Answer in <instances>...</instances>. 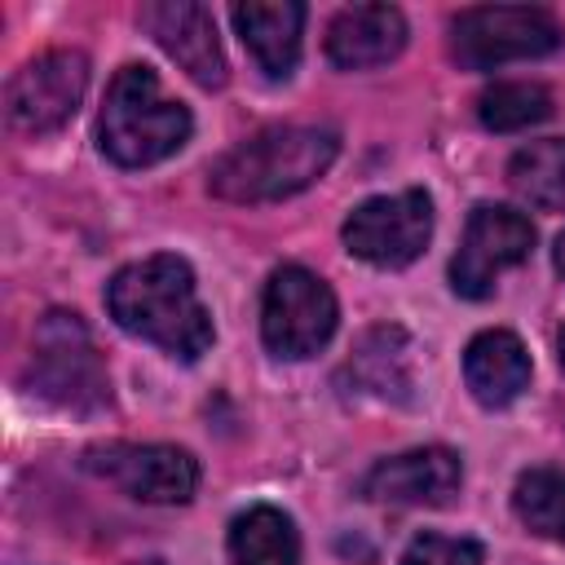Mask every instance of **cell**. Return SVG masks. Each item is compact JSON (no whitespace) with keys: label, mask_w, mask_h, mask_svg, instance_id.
Instances as JSON below:
<instances>
[{"label":"cell","mask_w":565,"mask_h":565,"mask_svg":"<svg viewBox=\"0 0 565 565\" xmlns=\"http://www.w3.org/2000/svg\"><path fill=\"white\" fill-rule=\"evenodd\" d=\"M234 31L256 57V66L269 79H287L300 62V26H305V4L296 0H247L234 4Z\"/></svg>","instance_id":"14"},{"label":"cell","mask_w":565,"mask_h":565,"mask_svg":"<svg viewBox=\"0 0 565 565\" xmlns=\"http://www.w3.org/2000/svg\"><path fill=\"white\" fill-rule=\"evenodd\" d=\"M516 521L552 543H565V472L561 468H525L512 486Z\"/></svg>","instance_id":"19"},{"label":"cell","mask_w":565,"mask_h":565,"mask_svg":"<svg viewBox=\"0 0 565 565\" xmlns=\"http://www.w3.org/2000/svg\"><path fill=\"white\" fill-rule=\"evenodd\" d=\"M556 269H561V278H565V234L556 238Z\"/></svg>","instance_id":"22"},{"label":"cell","mask_w":565,"mask_h":565,"mask_svg":"<svg viewBox=\"0 0 565 565\" xmlns=\"http://www.w3.org/2000/svg\"><path fill=\"white\" fill-rule=\"evenodd\" d=\"M31 388L62 411H97L110 402L106 366L75 313H49L35 331Z\"/></svg>","instance_id":"5"},{"label":"cell","mask_w":565,"mask_h":565,"mask_svg":"<svg viewBox=\"0 0 565 565\" xmlns=\"http://www.w3.org/2000/svg\"><path fill=\"white\" fill-rule=\"evenodd\" d=\"M84 468L93 477H106L119 486L128 499L141 503H185L199 486V463L181 446H159V441H106L84 450Z\"/></svg>","instance_id":"9"},{"label":"cell","mask_w":565,"mask_h":565,"mask_svg":"<svg viewBox=\"0 0 565 565\" xmlns=\"http://www.w3.org/2000/svg\"><path fill=\"white\" fill-rule=\"evenodd\" d=\"M190 110L163 93L159 75L141 62L115 71L97 119V146L119 168H150L190 141Z\"/></svg>","instance_id":"3"},{"label":"cell","mask_w":565,"mask_h":565,"mask_svg":"<svg viewBox=\"0 0 565 565\" xmlns=\"http://www.w3.org/2000/svg\"><path fill=\"white\" fill-rule=\"evenodd\" d=\"M463 380L472 388V397L490 411L516 402L530 384V353L525 344L503 331V327H490V331H477L463 349Z\"/></svg>","instance_id":"15"},{"label":"cell","mask_w":565,"mask_h":565,"mask_svg":"<svg viewBox=\"0 0 565 565\" xmlns=\"http://www.w3.org/2000/svg\"><path fill=\"white\" fill-rule=\"evenodd\" d=\"M428 238H433V199L424 190L366 199L344 221V247L375 269L411 265L428 247Z\"/></svg>","instance_id":"7"},{"label":"cell","mask_w":565,"mask_h":565,"mask_svg":"<svg viewBox=\"0 0 565 565\" xmlns=\"http://www.w3.org/2000/svg\"><path fill=\"white\" fill-rule=\"evenodd\" d=\"M463 468L459 455L446 446H419V450H402L393 459H380L366 481L362 494L375 503H402V508H441L459 494Z\"/></svg>","instance_id":"12"},{"label":"cell","mask_w":565,"mask_h":565,"mask_svg":"<svg viewBox=\"0 0 565 565\" xmlns=\"http://www.w3.org/2000/svg\"><path fill=\"white\" fill-rule=\"evenodd\" d=\"M406 44V18L393 4H349L327 26V57L340 71L384 66Z\"/></svg>","instance_id":"13"},{"label":"cell","mask_w":565,"mask_h":565,"mask_svg":"<svg viewBox=\"0 0 565 565\" xmlns=\"http://www.w3.org/2000/svg\"><path fill=\"white\" fill-rule=\"evenodd\" d=\"M230 565H300V539L287 512L256 503L230 521Z\"/></svg>","instance_id":"16"},{"label":"cell","mask_w":565,"mask_h":565,"mask_svg":"<svg viewBox=\"0 0 565 565\" xmlns=\"http://www.w3.org/2000/svg\"><path fill=\"white\" fill-rule=\"evenodd\" d=\"M556 349H561V366H565V331L556 335Z\"/></svg>","instance_id":"23"},{"label":"cell","mask_w":565,"mask_h":565,"mask_svg":"<svg viewBox=\"0 0 565 565\" xmlns=\"http://www.w3.org/2000/svg\"><path fill=\"white\" fill-rule=\"evenodd\" d=\"M106 309L128 335L181 362L203 358L212 344V318L199 300L194 269L181 256L159 252L137 265H124L106 282Z\"/></svg>","instance_id":"1"},{"label":"cell","mask_w":565,"mask_h":565,"mask_svg":"<svg viewBox=\"0 0 565 565\" xmlns=\"http://www.w3.org/2000/svg\"><path fill=\"white\" fill-rule=\"evenodd\" d=\"M340 137L331 128H260L243 146H234L216 168L207 172V185L225 203H278L287 194H300L335 163Z\"/></svg>","instance_id":"2"},{"label":"cell","mask_w":565,"mask_h":565,"mask_svg":"<svg viewBox=\"0 0 565 565\" xmlns=\"http://www.w3.org/2000/svg\"><path fill=\"white\" fill-rule=\"evenodd\" d=\"M402 565H481V543L450 534H419L402 552Z\"/></svg>","instance_id":"21"},{"label":"cell","mask_w":565,"mask_h":565,"mask_svg":"<svg viewBox=\"0 0 565 565\" xmlns=\"http://www.w3.org/2000/svg\"><path fill=\"white\" fill-rule=\"evenodd\" d=\"M561 40H565L561 22L539 4H481V9H463L450 22L455 62L468 71H494L503 62L543 57L561 49Z\"/></svg>","instance_id":"4"},{"label":"cell","mask_w":565,"mask_h":565,"mask_svg":"<svg viewBox=\"0 0 565 565\" xmlns=\"http://www.w3.org/2000/svg\"><path fill=\"white\" fill-rule=\"evenodd\" d=\"M335 296L305 265H282L269 274L260 296V340L274 358H309L335 331Z\"/></svg>","instance_id":"6"},{"label":"cell","mask_w":565,"mask_h":565,"mask_svg":"<svg viewBox=\"0 0 565 565\" xmlns=\"http://www.w3.org/2000/svg\"><path fill=\"white\" fill-rule=\"evenodd\" d=\"M508 185L543 212H565V137L521 146L508 163Z\"/></svg>","instance_id":"18"},{"label":"cell","mask_w":565,"mask_h":565,"mask_svg":"<svg viewBox=\"0 0 565 565\" xmlns=\"http://www.w3.org/2000/svg\"><path fill=\"white\" fill-rule=\"evenodd\" d=\"M534 247V225L530 216L499 207V203H481L468 225H463V243L450 260V287L463 300H486L494 291V278L512 265H521Z\"/></svg>","instance_id":"10"},{"label":"cell","mask_w":565,"mask_h":565,"mask_svg":"<svg viewBox=\"0 0 565 565\" xmlns=\"http://www.w3.org/2000/svg\"><path fill=\"white\" fill-rule=\"evenodd\" d=\"M88 88V57L75 49H53L31 57L4 88V115L18 132L44 137L57 132L84 102Z\"/></svg>","instance_id":"8"},{"label":"cell","mask_w":565,"mask_h":565,"mask_svg":"<svg viewBox=\"0 0 565 565\" xmlns=\"http://www.w3.org/2000/svg\"><path fill=\"white\" fill-rule=\"evenodd\" d=\"M349 375L362 384V393L406 402V393H411V344H406V331L402 327L366 331L358 353H353V362H349Z\"/></svg>","instance_id":"17"},{"label":"cell","mask_w":565,"mask_h":565,"mask_svg":"<svg viewBox=\"0 0 565 565\" xmlns=\"http://www.w3.org/2000/svg\"><path fill=\"white\" fill-rule=\"evenodd\" d=\"M132 565H163V561H132Z\"/></svg>","instance_id":"24"},{"label":"cell","mask_w":565,"mask_h":565,"mask_svg":"<svg viewBox=\"0 0 565 565\" xmlns=\"http://www.w3.org/2000/svg\"><path fill=\"white\" fill-rule=\"evenodd\" d=\"M547 115H552V93L530 79H503L477 97V119L490 132H521L543 124Z\"/></svg>","instance_id":"20"},{"label":"cell","mask_w":565,"mask_h":565,"mask_svg":"<svg viewBox=\"0 0 565 565\" xmlns=\"http://www.w3.org/2000/svg\"><path fill=\"white\" fill-rule=\"evenodd\" d=\"M137 22L150 31V40L199 84V88H221L225 84V53L216 40V22L203 4L194 0H159L141 4Z\"/></svg>","instance_id":"11"}]
</instances>
